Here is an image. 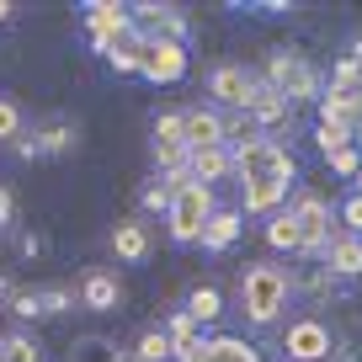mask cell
Instances as JSON below:
<instances>
[{
    "instance_id": "1",
    "label": "cell",
    "mask_w": 362,
    "mask_h": 362,
    "mask_svg": "<svg viewBox=\"0 0 362 362\" xmlns=\"http://www.w3.org/2000/svg\"><path fill=\"white\" fill-rule=\"evenodd\" d=\"M288 293H293V283H288V272L272 267V261H256V267H245V277H240V304H245V315L256 320V325H272V320L283 315Z\"/></svg>"
},
{
    "instance_id": "2",
    "label": "cell",
    "mask_w": 362,
    "mask_h": 362,
    "mask_svg": "<svg viewBox=\"0 0 362 362\" xmlns=\"http://www.w3.org/2000/svg\"><path fill=\"white\" fill-rule=\"evenodd\" d=\"M214 214H218V208H214V187H203V181H187V187L170 197V214H165L170 240H181V245L203 240V229H208V218H214Z\"/></svg>"
},
{
    "instance_id": "3",
    "label": "cell",
    "mask_w": 362,
    "mask_h": 362,
    "mask_svg": "<svg viewBox=\"0 0 362 362\" xmlns=\"http://www.w3.org/2000/svg\"><path fill=\"white\" fill-rule=\"evenodd\" d=\"M293 155H288L277 139H250V144L235 149V176L240 181H293Z\"/></svg>"
},
{
    "instance_id": "4",
    "label": "cell",
    "mask_w": 362,
    "mask_h": 362,
    "mask_svg": "<svg viewBox=\"0 0 362 362\" xmlns=\"http://www.w3.org/2000/svg\"><path fill=\"white\" fill-rule=\"evenodd\" d=\"M267 86L283 90L288 102H320V69L304 54H293V48H277L267 59Z\"/></svg>"
},
{
    "instance_id": "5",
    "label": "cell",
    "mask_w": 362,
    "mask_h": 362,
    "mask_svg": "<svg viewBox=\"0 0 362 362\" xmlns=\"http://www.w3.org/2000/svg\"><path fill=\"white\" fill-rule=\"evenodd\" d=\"M86 27H90V48H96V54H107V59H112L117 48L134 37V16H128L123 6H112V0L86 6Z\"/></svg>"
},
{
    "instance_id": "6",
    "label": "cell",
    "mask_w": 362,
    "mask_h": 362,
    "mask_svg": "<svg viewBox=\"0 0 362 362\" xmlns=\"http://www.w3.org/2000/svg\"><path fill=\"white\" fill-rule=\"evenodd\" d=\"M293 224H298V235H304V256H325V245L336 235H330V203L320 192H298L293 197Z\"/></svg>"
},
{
    "instance_id": "7",
    "label": "cell",
    "mask_w": 362,
    "mask_h": 362,
    "mask_svg": "<svg viewBox=\"0 0 362 362\" xmlns=\"http://www.w3.org/2000/svg\"><path fill=\"white\" fill-rule=\"evenodd\" d=\"M208 90H214V102L229 107V112H250V96H256V75H250L245 64H218L214 80H208Z\"/></svg>"
},
{
    "instance_id": "8",
    "label": "cell",
    "mask_w": 362,
    "mask_h": 362,
    "mask_svg": "<svg viewBox=\"0 0 362 362\" xmlns=\"http://www.w3.org/2000/svg\"><path fill=\"white\" fill-rule=\"evenodd\" d=\"M144 80H155V86H170V80L187 75V48L176 43V37H149V54H144V69H139Z\"/></svg>"
},
{
    "instance_id": "9",
    "label": "cell",
    "mask_w": 362,
    "mask_h": 362,
    "mask_svg": "<svg viewBox=\"0 0 362 362\" xmlns=\"http://www.w3.org/2000/svg\"><path fill=\"white\" fill-rule=\"evenodd\" d=\"M283 351L293 362H320V357H330V330L320 320H293L283 336Z\"/></svg>"
},
{
    "instance_id": "10",
    "label": "cell",
    "mask_w": 362,
    "mask_h": 362,
    "mask_svg": "<svg viewBox=\"0 0 362 362\" xmlns=\"http://www.w3.org/2000/svg\"><path fill=\"white\" fill-rule=\"evenodd\" d=\"M181 128H187V149H218L224 144V117H218L214 107L181 112Z\"/></svg>"
},
{
    "instance_id": "11",
    "label": "cell",
    "mask_w": 362,
    "mask_h": 362,
    "mask_svg": "<svg viewBox=\"0 0 362 362\" xmlns=\"http://www.w3.org/2000/svg\"><path fill=\"white\" fill-rule=\"evenodd\" d=\"M181 362H261V351L245 336H208L192 357H181Z\"/></svg>"
},
{
    "instance_id": "12",
    "label": "cell",
    "mask_w": 362,
    "mask_h": 362,
    "mask_svg": "<svg viewBox=\"0 0 362 362\" xmlns=\"http://www.w3.org/2000/svg\"><path fill=\"white\" fill-rule=\"evenodd\" d=\"M288 112H293V102H288L283 90H272L267 80H256V96H250V123H256V128H277V123H288Z\"/></svg>"
},
{
    "instance_id": "13",
    "label": "cell",
    "mask_w": 362,
    "mask_h": 362,
    "mask_svg": "<svg viewBox=\"0 0 362 362\" xmlns=\"http://www.w3.org/2000/svg\"><path fill=\"white\" fill-rule=\"evenodd\" d=\"M320 261H325L330 277H357L362 272V235H336Z\"/></svg>"
},
{
    "instance_id": "14",
    "label": "cell",
    "mask_w": 362,
    "mask_h": 362,
    "mask_svg": "<svg viewBox=\"0 0 362 362\" xmlns=\"http://www.w3.org/2000/svg\"><path fill=\"white\" fill-rule=\"evenodd\" d=\"M187 170H192V181H224L229 170H235V149L218 144V149H192V160H187Z\"/></svg>"
},
{
    "instance_id": "15",
    "label": "cell",
    "mask_w": 362,
    "mask_h": 362,
    "mask_svg": "<svg viewBox=\"0 0 362 362\" xmlns=\"http://www.w3.org/2000/svg\"><path fill=\"white\" fill-rule=\"evenodd\" d=\"M112 256L117 261H144L149 256V224L144 218H123L112 229Z\"/></svg>"
},
{
    "instance_id": "16",
    "label": "cell",
    "mask_w": 362,
    "mask_h": 362,
    "mask_svg": "<svg viewBox=\"0 0 362 362\" xmlns=\"http://www.w3.org/2000/svg\"><path fill=\"white\" fill-rule=\"evenodd\" d=\"M69 144H75V128L69 123H43L33 139H16V149H22L27 160L33 155H59V149H69Z\"/></svg>"
},
{
    "instance_id": "17",
    "label": "cell",
    "mask_w": 362,
    "mask_h": 362,
    "mask_svg": "<svg viewBox=\"0 0 362 362\" xmlns=\"http://www.w3.org/2000/svg\"><path fill=\"white\" fill-rule=\"evenodd\" d=\"M240 187H245V214H277L293 181H240Z\"/></svg>"
},
{
    "instance_id": "18",
    "label": "cell",
    "mask_w": 362,
    "mask_h": 362,
    "mask_svg": "<svg viewBox=\"0 0 362 362\" xmlns=\"http://www.w3.org/2000/svg\"><path fill=\"white\" fill-rule=\"evenodd\" d=\"M80 304L96 309V315H107V309L117 304V277L112 272H90L86 283H80Z\"/></svg>"
},
{
    "instance_id": "19",
    "label": "cell",
    "mask_w": 362,
    "mask_h": 362,
    "mask_svg": "<svg viewBox=\"0 0 362 362\" xmlns=\"http://www.w3.org/2000/svg\"><path fill=\"white\" fill-rule=\"evenodd\" d=\"M240 240V214L235 208H218L214 218H208V229H203V245L208 250H229Z\"/></svg>"
},
{
    "instance_id": "20",
    "label": "cell",
    "mask_w": 362,
    "mask_h": 362,
    "mask_svg": "<svg viewBox=\"0 0 362 362\" xmlns=\"http://www.w3.org/2000/svg\"><path fill=\"white\" fill-rule=\"evenodd\" d=\"M165 336H170V351H176V357H192V351L203 346V336H197V320L187 315V309H176V315H170Z\"/></svg>"
},
{
    "instance_id": "21",
    "label": "cell",
    "mask_w": 362,
    "mask_h": 362,
    "mask_svg": "<svg viewBox=\"0 0 362 362\" xmlns=\"http://www.w3.org/2000/svg\"><path fill=\"white\" fill-rule=\"evenodd\" d=\"M267 245H272V250H304V235H298L293 214H272V224H267Z\"/></svg>"
},
{
    "instance_id": "22",
    "label": "cell",
    "mask_w": 362,
    "mask_h": 362,
    "mask_svg": "<svg viewBox=\"0 0 362 362\" xmlns=\"http://www.w3.org/2000/svg\"><path fill=\"white\" fill-rule=\"evenodd\" d=\"M315 144H320V155H341V149H351L357 144V128H346V123H320L315 128Z\"/></svg>"
},
{
    "instance_id": "23",
    "label": "cell",
    "mask_w": 362,
    "mask_h": 362,
    "mask_svg": "<svg viewBox=\"0 0 362 362\" xmlns=\"http://www.w3.org/2000/svg\"><path fill=\"white\" fill-rule=\"evenodd\" d=\"M187 315H192L197 325L218 320V315H224V298H218V288H192V293H187Z\"/></svg>"
},
{
    "instance_id": "24",
    "label": "cell",
    "mask_w": 362,
    "mask_h": 362,
    "mask_svg": "<svg viewBox=\"0 0 362 362\" xmlns=\"http://www.w3.org/2000/svg\"><path fill=\"white\" fill-rule=\"evenodd\" d=\"M69 362H123V357H117V346L107 336H86L75 351H69Z\"/></svg>"
},
{
    "instance_id": "25",
    "label": "cell",
    "mask_w": 362,
    "mask_h": 362,
    "mask_svg": "<svg viewBox=\"0 0 362 362\" xmlns=\"http://www.w3.org/2000/svg\"><path fill=\"white\" fill-rule=\"evenodd\" d=\"M134 357H139V362H165V357H176V351H170V336H165V330H144Z\"/></svg>"
},
{
    "instance_id": "26",
    "label": "cell",
    "mask_w": 362,
    "mask_h": 362,
    "mask_svg": "<svg viewBox=\"0 0 362 362\" xmlns=\"http://www.w3.org/2000/svg\"><path fill=\"white\" fill-rule=\"evenodd\" d=\"M170 144H187V128H181V112H165V117H155V149H170Z\"/></svg>"
},
{
    "instance_id": "27",
    "label": "cell",
    "mask_w": 362,
    "mask_h": 362,
    "mask_svg": "<svg viewBox=\"0 0 362 362\" xmlns=\"http://www.w3.org/2000/svg\"><path fill=\"white\" fill-rule=\"evenodd\" d=\"M170 197H176V187H170L165 176H160L155 187H144V192H139V203H144L149 214H170Z\"/></svg>"
},
{
    "instance_id": "28",
    "label": "cell",
    "mask_w": 362,
    "mask_h": 362,
    "mask_svg": "<svg viewBox=\"0 0 362 362\" xmlns=\"http://www.w3.org/2000/svg\"><path fill=\"white\" fill-rule=\"evenodd\" d=\"M0 362H37V346L27 336H0Z\"/></svg>"
},
{
    "instance_id": "29",
    "label": "cell",
    "mask_w": 362,
    "mask_h": 362,
    "mask_svg": "<svg viewBox=\"0 0 362 362\" xmlns=\"http://www.w3.org/2000/svg\"><path fill=\"white\" fill-rule=\"evenodd\" d=\"M0 139H22V107L11 102V96H0Z\"/></svg>"
},
{
    "instance_id": "30",
    "label": "cell",
    "mask_w": 362,
    "mask_h": 362,
    "mask_svg": "<svg viewBox=\"0 0 362 362\" xmlns=\"http://www.w3.org/2000/svg\"><path fill=\"white\" fill-rule=\"evenodd\" d=\"M330 170H336V176H357L362 170V149L351 144V149H341V155H330Z\"/></svg>"
},
{
    "instance_id": "31",
    "label": "cell",
    "mask_w": 362,
    "mask_h": 362,
    "mask_svg": "<svg viewBox=\"0 0 362 362\" xmlns=\"http://www.w3.org/2000/svg\"><path fill=\"white\" fill-rule=\"evenodd\" d=\"M341 224H346V235H362V197H346V203H341Z\"/></svg>"
},
{
    "instance_id": "32",
    "label": "cell",
    "mask_w": 362,
    "mask_h": 362,
    "mask_svg": "<svg viewBox=\"0 0 362 362\" xmlns=\"http://www.w3.org/2000/svg\"><path fill=\"white\" fill-rule=\"evenodd\" d=\"M11 309L33 320V315H43V298H37V293H11Z\"/></svg>"
},
{
    "instance_id": "33",
    "label": "cell",
    "mask_w": 362,
    "mask_h": 362,
    "mask_svg": "<svg viewBox=\"0 0 362 362\" xmlns=\"http://www.w3.org/2000/svg\"><path fill=\"white\" fill-rule=\"evenodd\" d=\"M43 298V315H59V309L69 304V288H48V293H37Z\"/></svg>"
},
{
    "instance_id": "34",
    "label": "cell",
    "mask_w": 362,
    "mask_h": 362,
    "mask_svg": "<svg viewBox=\"0 0 362 362\" xmlns=\"http://www.w3.org/2000/svg\"><path fill=\"white\" fill-rule=\"evenodd\" d=\"M11 218H16V197H11V187L0 181V224H11Z\"/></svg>"
},
{
    "instance_id": "35",
    "label": "cell",
    "mask_w": 362,
    "mask_h": 362,
    "mask_svg": "<svg viewBox=\"0 0 362 362\" xmlns=\"http://www.w3.org/2000/svg\"><path fill=\"white\" fill-rule=\"evenodd\" d=\"M11 11H16L11 0H0V22H11Z\"/></svg>"
},
{
    "instance_id": "36",
    "label": "cell",
    "mask_w": 362,
    "mask_h": 362,
    "mask_svg": "<svg viewBox=\"0 0 362 362\" xmlns=\"http://www.w3.org/2000/svg\"><path fill=\"white\" fill-rule=\"evenodd\" d=\"M357 197H362V170H357Z\"/></svg>"
},
{
    "instance_id": "37",
    "label": "cell",
    "mask_w": 362,
    "mask_h": 362,
    "mask_svg": "<svg viewBox=\"0 0 362 362\" xmlns=\"http://www.w3.org/2000/svg\"><path fill=\"white\" fill-rule=\"evenodd\" d=\"M357 149H362V123H357Z\"/></svg>"
},
{
    "instance_id": "38",
    "label": "cell",
    "mask_w": 362,
    "mask_h": 362,
    "mask_svg": "<svg viewBox=\"0 0 362 362\" xmlns=\"http://www.w3.org/2000/svg\"><path fill=\"white\" fill-rule=\"evenodd\" d=\"M123 362H139V357H123Z\"/></svg>"
}]
</instances>
